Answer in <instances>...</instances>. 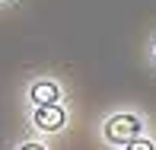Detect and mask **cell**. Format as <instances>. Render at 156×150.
I'll use <instances>...</instances> for the list:
<instances>
[{"instance_id":"cell-1","label":"cell","mask_w":156,"mask_h":150,"mask_svg":"<svg viewBox=\"0 0 156 150\" xmlns=\"http://www.w3.org/2000/svg\"><path fill=\"white\" fill-rule=\"evenodd\" d=\"M105 134H108V141H115V144H131V141L140 134V118H134V115H115L108 121V128H105Z\"/></svg>"},{"instance_id":"cell-2","label":"cell","mask_w":156,"mask_h":150,"mask_svg":"<svg viewBox=\"0 0 156 150\" xmlns=\"http://www.w3.org/2000/svg\"><path fill=\"white\" fill-rule=\"evenodd\" d=\"M64 121H67V115L58 105H38L35 109V125L41 131H58V128H64Z\"/></svg>"},{"instance_id":"cell-3","label":"cell","mask_w":156,"mask_h":150,"mask_svg":"<svg viewBox=\"0 0 156 150\" xmlns=\"http://www.w3.org/2000/svg\"><path fill=\"white\" fill-rule=\"evenodd\" d=\"M29 96H32L35 109H38V105H58V99H61V90L54 86V83H35Z\"/></svg>"},{"instance_id":"cell-4","label":"cell","mask_w":156,"mask_h":150,"mask_svg":"<svg viewBox=\"0 0 156 150\" xmlns=\"http://www.w3.org/2000/svg\"><path fill=\"white\" fill-rule=\"evenodd\" d=\"M124 150H156V147L150 144V141H144V137H134V141H131V144H127Z\"/></svg>"},{"instance_id":"cell-5","label":"cell","mask_w":156,"mask_h":150,"mask_svg":"<svg viewBox=\"0 0 156 150\" xmlns=\"http://www.w3.org/2000/svg\"><path fill=\"white\" fill-rule=\"evenodd\" d=\"M19 150H45V147H38V144H26V147H19Z\"/></svg>"}]
</instances>
